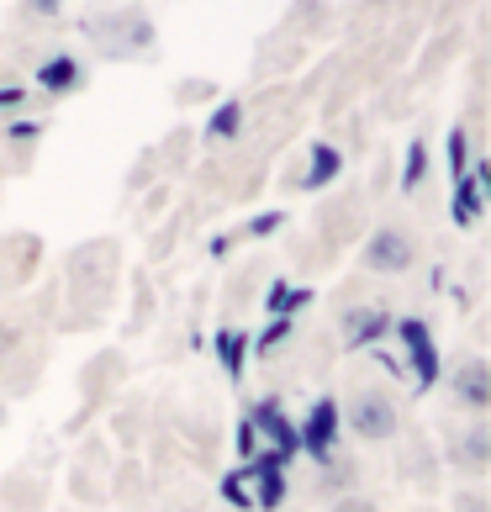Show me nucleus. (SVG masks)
Listing matches in <instances>:
<instances>
[{"label":"nucleus","instance_id":"nucleus-1","mask_svg":"<svg viewBox=\"0 0 491 512\" xmlns=\"http://www.w3.org/2000/svg\"><path fill=\"white\" fill-rule=\"evenodd\" d=\"M122 286V243L117 238H85L64 259V328H96L117 307Z\"/></svg>","mask_w":491,"mask_h":512},{"label":"nucleus","instance_id":"nucleus-2","mask_svg":"<svg viewBox=\"0 0 491 512\" xmlns=\"http://www.w3.org/2000/svg\"><path fill=\"white\" fill-rule=\"evenodd\" d=\"M80 37L90 53H101L111 64H143L159 53V27L143 6H96L80 16Z\"/></svg>","mask_w":491,"mask_h":512},{"label":"nucleus","instance_id":"nucleus-3","mask_svg":"<svg viewBox=\"0 0 491 512\" xmlns=\"http://www.w3.org/2000/svg\"><path fill=\"white\" fill-rule=\"evenodd\" d=\"M338 423H344L360 444H386L407 428L402 396H396L386 381H370V375H354L338 396Z\"/></svg>","mask_w":491,"mask_h":512},{"label":"nucleus","instance_id":"nucleus-4","mask_svg":"<svg viewBox=\"0 0 491 512\" xmlns=\"http://www.w3.org/2000/svg\"><path fill=\"white\" fill-rule=\"evenodd\" d=\"M423 254V233L412 222H375L360 238V270L365 275H407Z\"/></svg>","mask_w":491,"mask_h":512},{"label":"nucleus","instance_id":"nucleus-5","mask_svg":"<svg viewBox=\"0 0 491 512\" xmlns=\"http://www.w3.org/2000/svg\"><path fill=\"white\" fill-rule=\"evenodd\" d=\"M439 465L460 470V476H470V481L486 476V465H491V423L486 417H460V423L444 428Z\"/></svg>","mask_w":491,"mask_h":512},{"label":"nucleus","instance_id":"nucleus-6","mask_svg":"<svg viewBox=\"0 0 491 512\" xmlns=\"http://www.w3.org/2000/svg\"><path fill=\"white\" fill-rule=\"evenodd\" d=\"M391 307H386V301L381 296H344V301H338V344H344V349H375V344H381V338L391 333Z\"/></svg>","mask_w":491,"mask_h":512},{"label":"nucleus","instance_id":"nucleus-7","mask_svg":"<svg viewBox=\"0 0 491 512\" xmlns=\"http://www.w3.org/2000/svg\"><path fill=\"white\" fill-rule=\"evenodd\" d=\"M365 212H370L365 191H338L333 201H323V212H317V243L333 254L349 249V243H360L365 238Z\"/></svg>","mask_w":491,"mask_h":512},{"label":"nucleus","instance_id":"nucleus-8","mask_svg":"<svg viewBox=\"0 0 491 512\" xmlns=\"http://www.w3.org/2000/svg\"><path fill=\"white\" fill-rule=\"evenodd\" d=\"M444 396H449V407H460L465 417H486L491 412V365L481 354H460L455 370H449V381H444Z\"/></svg>","mask_w":491,"mask_h":512},{"label":"nucleus","instance_id":"nucleus-9","mask_svg":"<svg viewBox=\"0 0 491 512\" xmlns=\"http://www.w3.org/2000/svg\"><path fill=\"white\" fill-rule=\"evenodd\" d=\"M69 491L90 507H101L111 497V460H106V444H85L80 460L69 465Z\"/></svg>","mask_w":491,"mask_h":512},{"label":"nucleus","instance_id":"nucleus-10","mask_svg":"<svg viewBox=\"0 0 491 512\" xmlns=\"http://www.w3.org/2000/svg\"><path fill=\"white\" fill-rule=\"evenodd\" d=\"M391 333H396V344H402V354H407V370L418 375V386H433V375H439V349H433L428 322L423 317H402V322H391Z\"/></svg>","mask_w":491,"mask_h":512},{"label":"nucleus","instance_id":"nucleus-11","mask_svg":"<svg viewBox=\"0 0 491 512\" xmlns=\"http://www.w3.org/2000/svg\"><path fill=\"white\" fill-rule=\"evenodd\" d=\"M37 259H43V243H37L32 233H6L0 238V296L22 291L32 280V270H37Z\"/></svg>","mask_w":491,"mask_h":512},{"label":"nucleus","instance_id":"nucleus-12","mask_svg":"<svg viewBox=\"0 0 491 512\" xmlns=\"http://www.w3.org/2000/svg\"><path fill=\"white\" fill-rule=\"evenodd\" d=\"M338 428H344V423H338V402H333V396H317V402L307 407V428L296 433V444H307V454L323 465V460L338 454Z\"/></svg>","mask_w":491,"mask_h":512},{"label":"nucleus","instance_id":"nucleus-13","mask_svg":"<svg viewBox=\"0 0 491 512\" xmlns=\"http://www.w3.org/2000/svg\"><path fill=\"white\" fill-rule=\"evenodd\" d=\"M32 85L43 90L48 101H59V96H74V90H85V64H80V53H48V59H37Z\"/></svg>","mask_w":491,"mask_h":512},{"label":"nucleus","instance_id":"nucleus-14","mask_svg":"<svg viewBox=\"0 0 491 512\" xmlns=\"http://www.w3.org/2000/svg\"><path fill=\"white\" fill-rule=\"evenodd\" d=\"M43 359H48V344H22L11 359H0V402H11V396H27L37 391V375H43Z\"/></svg>","mask_w":491,"mask_h":512},{"label":"nucleus","instance_id":"nucleus-15","mask_svg":"<svg viewBox=\"0 0 491 512\" xmlns=\"http://www.w3.org/2000/svg\"><path fill=\"white\" fill-rule=\"evenodd\" d=\"M122 370H127V359L117 354V349H101L96 359L85 365V375H80V402H85V412H96L106 396H111V386L122 381Z\"/></svg>","mask_w":491,"mask_h":512},{"label":"nucleus","instance_id":"nucleus-16","mask_svg":"<svg viewBox=\"0 0 491 512\" xmlns=\"http://www.w3.org/2000/svg\"><path fill=\"white\" fill-rule=\"evenodd\" d=\"M48 507V481L37 470H11L0 476V512H43Z\"/></svg>","mask_w":491,"mask_h":512},{"label":"nucleus","instance_id":"nucleus-17","mask_svg":"<svg viewBox=\"0 0 491 512\" xmlns=\"http://www.w3.org/2000/svg\"><path fill=\"white\" fill-rule=\"evenodd\" d=\"M338 169H344V154H338L333 143H312L307 148V164L291 175V185H296V191H323V185L338 180Z\"/></svg>","mask_w":491,"mask_h":512},{"label":"nucleus","instance_id":"nucleus-18","mask_svg":"<svg viewBox=\"0 0 491 512\" xmlns=\"http://www.w3.org/2000/svg\"><path fill=\"white\" fill-rule=\"evenodd\" d=\"M402 481L439 486V454H433V444L423 433H407V444H402Z\"/></svg>","mask_w":491,"mask_h":512},{"label":"nucleus","instance_id":"nucleus-19","mask_svg":"<svg viewBox=\"0 0 491 512\" xmlns=\"http://www.w3.org/2000/svg\"><path fill=\"white\" fill-rule=\"evenodd\" d=\"M243 122H249V106H243V101L217 106L212 127H206V143H233V138H243Z\"/></svg>","mask_w":491,"mask_h":512},{"label":"nucleus","instance_id":"nucleus-20","mask_svg":"<svg viewBox=\"0 0 491 512\" xmlns=\"http://www.w3.org/2000/svg\"><path fill=\"white\" fill-rule=\"evenodd\" d=\"M69 16V0H16V22L22 27H53Z\"/></svg>","mask_w":491,"mask_h":512},{"label":"nucleus","instance_id":"nucleus-21","mask_svg":"<svg viewBox=\"0 0 491 512\" xmlns=\"http://www.w3.org/2000/svg\"><path fill=\"white\" fill-rule=\"evenodd\" d=\"M301 59V37L286 32V43H275V37H264V48H259V74H275V69H291Z\"/></svg>","mask_w":491,"mask_h":512},{"label":"nucleus","instance_id":"nucleus-22","mask_svg":"<svg viewBox=\"0 0 491 512\" xmlns=\"http://www.w3.org/2000/svg\"><path fill=\"white\" fill-rule=\"evenodd\" d=\"M32 338V312H0V359H11Z\"/></svg>","mask_w":491,"mask_h":512},{"label":"nucleus","instance_id":"nucleus-23","mask_svg":"<svg viewBox=\"0 0 491 512\" xmlns=\"http://www.w3.org/2000/svg\"><path fill=\"white\" fill-rule=\"evenodd\" d=\"M423 180H428V143H423V138H412V143H407V159H402V191H407V196H418V191H423Z\"/></svg>","mask_w":491,"mask_h":512},{"label":"nucleus","instance_id":"nucleus-24","mask_svg":"<svg viewBox=\"0 0 491 512\" xmlns=\"http://www.w3.org/2000/svg\"><path fill=\"white\" fill-rule=\"evenodd\" d=\"M328 27V0H296L291 6V22H286V32L296 37V32H323Z\"/></svg>","mask_w":491,"mask_h":512},{"label":"nucleus","instance_id":"nucleus-25","mask_svg":"<svg viewBox=\"0 0 491 512\" xmlns=\"http://www.w3.org/2000/svg\"><path fill=\"white\" fill-rule=\"evenodd\" d=\"M444 154H449V180H460L465 169H470V143H465V127H449Z\"/></svg>","mask_w":491,"mask_h":512},{"label":"nucleus","instance_id":"nucleus-26","mask_svg":"<svg viewBox=\"0 0 491 512\" xmlns=\"http://www.w3.org/2000/svg\"><path fill=\"white\" fill-rule=\"evenodd\" d=\"M217 96V80H180L175 85V101L180 106H201V101H212Z\"/></svg>","mask_w":491,"mask_h":512},{"label":"nucleus","instance_id":"nucleus-27","mask_svg":"<svg viewBox=\"0 0 491 512\" xmlns=\"http://www.w3.org/2000/svg\"><path fill=\"white\" fill-rule=\"evenodd\" d=\"M217 349H222V365L238 375V370H243V333H238V328H222V333H217Z\"/></svg>","mask_w":491,"mask_h":512},{"label":"nucleus","instance_id":"nucleus-28","mask_svg":"<svg viewBox=\"0 0 491 512\" xmlns=\"http://www.w3.org/2000/svg\"><path fill=\"white\" fill-rule=\"evenodd\" d=\"M449 512H491V502H486L481 486H465V491H455V497H449Z\"/></svg>","mask_w":491,"mask_h":512},{"label":"nucleus","instance_id":"nucleus-29","mask_svg":"<svg viewBox=\"0 0 491 512\" xmlns=\"http://www.w3.org/2000/svg\"><path fill=\"white\" fill-rule=\"evenodd\" d=\"M328 512H381V507L365 491H344V497H328Z\"/></svg>","mask_w":491,"mask_h":512},{"label":"nucleus","instance_id":"nucleus-30","mask_svg":"<svg viewBox=\"0 0 491 512\" xmlns=\"http://www.w3.org/2000/svg\"><path fill=\"white\" fill-rule=\"evenodd\" d=\"M280 222H286V212H264L259 222H249V238H264V233H275Z\"/></svg>","mask_w":491,"mask_h":512},{"label":"nucleus","instance_id":"nucleus-31","mask_svg":"<svg viewBox=\"0 0 491 512\" xmlns=\"http://www.w3.org/2000/svg\"><path fill=\"white\" fill-rule=\"evenodd\" d=\"M0 423H6V402H0Z\"/></svg>","mask_w":491,"mask_h":512}]
</instances>
